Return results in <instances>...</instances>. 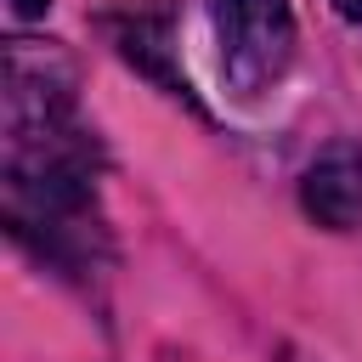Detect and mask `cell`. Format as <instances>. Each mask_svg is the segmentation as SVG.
Segmentation results:
<instances>
[{
  "mask_svg": "<svg viewBox=\"0 0 362 362\" xmlns=\"http://www.w3.org/2000/svg\"><path fill=\"white\" fill-rule=\"evenodd\" d=\"M45 6H51V0H11L17 17H45Z\"/></svg>",
  "mask_w": 362,
  "mask_h": 362,
  "instance_id": "4",
  "label": "cell"
},
{
  "mask_svg": "<svg viewBox=\"0 0 362 362\" xmlns=\"http://www.w3.org/2000/svg\"><path fill=\"white\" fill-rule=\"evenodd\" d=\"M305 209L334 226V232H356L362 226V147L356 141H334L300 181Z\"/></svg>",
  "mask_w": 362,
  "mask_h": 362,
  "instance_id": "3",
  "label": "cell"
},
{
  "mask_svg": "<svg viewBox=\"0 0 362 362\" xmlns=\"http://www.w3.org/2000/svg\"><path fill=\"white\" fill-rule=\"evenodd\" d=\"M221 74L238 96H260L283 79L294 57V11L288 0H209Z\"/></svg>",
  "mask_w": 362,
  "mask_h": 362,
  "instance_id": "2",
  "label": "cell"
},
{
  "mask_svg": "<svg viewBox=\"0 0 362 362\" xmlns=\"http://www.w3.org/2000/svg\"><path fill=\"white\" fill-rule=\"evenodd\" d=\"M334 11H339V17H351V23H362V0H334Z\"/></svg>",
  "mask_w": 362,
  "mask_h": 362,
  "instance_id": "5",
  "label": "cell"
},
{
  "mask_svg": "<svg viewBox=\"0 0 362 362\" xmlns=\"http://www.w3.org/2000/svg\"><path fill=\"white\" fill-rule=\"evenodd\" d=\"M96 141L74 113L68 68L28 40L6 45V215L57 266H85L96 238Z\"/></svg>",
  "mask_w": 362,
  "mask_h": 362,
  "instance_id": "1",
  "label": "cell"
}]
</instances>
